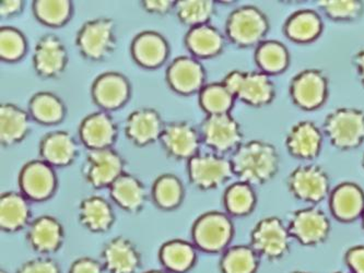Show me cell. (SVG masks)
I'll return each mask as SVG.
<instances>
[{
    "instance_id": "obj_23",
    "label": "cell",
    "mask_w": 364,
    "mask_h": 273,
    "mask_svg": "<svg viewBox=\"0 0 364 273\" xmlns=\"http://www.w3.org/2000/svg\"><path fill=\"white\" fill-rule=\"evenodd\" d=\"M101 260L107 272L135 273L139 269L141 256L132 240L117 236L105 244Z\"/></svg>"
},
{
    "instance_id": "obj_22",
    "label": "cell",
    "mask_w": 364,
    "mask_h": 273,
    "mask_svg": "<svg viewBox=\"0 0 364 273\" xmlns=\"http://www.w3.org/2000/svg\"><path fill=\"white\" fill-rule=\"evenodd\" d=\"M28 246L38 254H53L60 250L65 238L60 220L52 215H41L28 224L26 230Z\"/></svg>"
},
{
    "instance_id": "obj_28",
    "label": "cell",
    "mask_w": 364,
    "mask_h": 273,
    "mask_svg": "<svg viewBox=\"0 0 364 273\" xmlns=\"http://www.w3.org/2000/svg\"><path fill=\"white\" fill-rule=\"evenodd\" d=\"M184 42L187 50L197 59L217 56L223 52L225 44L223 34L209 23L189 28Z\"/></svg>"
},
{
    "instance_id": "obj_5",
    "label": "cell",
    "mask_w": 364,
    "mask_h": 273,
    "mask_svg": "<svg viewBox=\"0 0 364 273\" xmlns=\"http://www.w3.org/2000/svg\"><path fill=\"white\" fill-rule=\"evenodd\" d=\"M223 83L235 100L255 107L268 105L276 95L269 75L262 71L233 70L225 75Z\"/></svg>"
},
{
    "instance_id": "obj_50",
    "label": "cell",
    "mask_w": 364,
    "mask_h": 273,
    "mask_svg": "<svg viewBox=\"0 0 364 273\" xmlns=\"http://www.w3.org/2000/svg\"><path fill=\"white\" fill-rule=\"evenodd\" d=\"M146 273H168L166 272V271L162 270H151V271H147Z\"/></svg>"
},
{
    "instance_id": "obj_13",
    "label": "cell",
    "mask_w": 364,
    "mask_h": 273,
    "mask_svg": "<svg viewBox=\"0 0 364 273\" xmlns=\"http://www.w3.org/2000/svg\"><path fill=\"white\" fill-rule=\"evenodd\" d=\"M159 141L170 158L186 161L197 156L203 144L199 129L186 120L166 124Z\"/></svg>"
},
{
    "instance_id": "obj_9",
    "label": "cell",
    "mask_w": 364,
    "mask_h": 273,
    "mask_svg": "<svg viewBox=\"0 0 364 273\" xmlns=\"http://www.w3.org/2000/svg\"><path fill=\"white\" fill-rule=\"evenodd\" d=\"M187 175L195 188L205 191L219 188L235 176L230 159L213 152L189 159Z\"/></svg>"
},
{
    "instance_id": "obj_45",
    "label": "cell",
    "mask_w": 364,
    "mask_h": 273,
    "mask_svg": "<svg viewBox=\"0 0 364 273\" xmlns=\"http://www.w3.org/2000/svg\"><path fill=\"white\" fill-rule=\"evenodd\" d=\"M345 262L350 273H364V245L353 246L345 254Z\"/></svg>"
},
{
    "instance_id": "obj_10",
    "label": "cell",
    "mask_w": 364,
    "mask_h": 273,
    "mask_svg": "<svg viewBox=\"0 0 364 273\" xmlns=\"http://www.w3.org/2000/svg\"><path fill=\"white\" fill-rule=\"evenodd\" d=\"M81 171L91 187L105 188L125 172V161L114 148L88 150Z\"/></svg>"
},
{
    "instance_id": "obj_43",
    "label": "cell",
    "mask_w": 364,
    "mask_h": 273,
    "mask_svg": "<svg viewBox=\"0 0 364 273\" xmlns=\"http://www.w3.org/2000/svg\"><path fill=\"white\" fill-rule=\"evenodd\" d=\"M318 6L326 16L337 21L357 19L363 11V4L359 0H323Z\"/></svg>"
},
{
    "instance_id": "obj_53",
    "label": "cell",
    "mask_w": 364,
    "mask_h": 273,
    "mask_svg": "<svg viewBox=\"0 0 364 273\" xmlns=\"http://www.w3.org/2000/svg\"><path fill=\"white\" fill-rule=\"evenodd\" d=\"M333 273H350V272H345V271H335V272Z\"/></svg>"
},
{
    "instance_id": "obj_17",
    "label": "cell",
    "mask_w": 364,
    "mask_h": 273,
    "mask_svg": "<svg viewBox=\"0 0 364 273\" xmlns=\"http://www.w3.org/2000/svg\"><path fill=\"white\" fill-rule=\"evenodd\" d=\"M168 87L182 95L199 93L206 85V70L199 59L193 56H178L168 65L166 73Z\"/></svg>"
},
{
    "instance_id": "obj_55",
    "label": "cell",
    "mask_w": 364,
    "mask_h": 273,
    "mask_svg": "<svg viewBox=\"0 0 364 273\" xmlns=\"http://www.w3.org/2000/svg\"><path fill=\"white\" fill-rule=\"evenodd\" d=\"M0 273H7V272H5V271H1V272Z\"/></svg>"
},
{
    "instance_id": "obj_18",
    "label": "cell",
    "mask_w": 364,
    "mask_h": 273,
    "mask_svg": "<svg viewBox=\"0 0 364 273\" xmlns=\"http://www.w3.org/2000/svg\"><path fill=\"white\" fill-rule=\"evenodd\" d=\"M132 85L127 77L116 71L97 75L91 87L93 102L102 111L111 112L121 109L129 101Z\"/></svg>"
},
{
    "instance_id": "obj_42",
    "label": "cell",
    "mask_w": 364,
    "mask_h": 273,
    "mask_svg": "<svg viewBox=\"0 0 364 273\" xmlns=\"http://www.w3.org/2000/svg\"><path fill=\"white\" fill-rule=\"evenodd\" d=\"M28 41L20 30L14 26L0 28V58L3 62H19L26 56Z\"/></svg>"
},
{
    "instance_id": "obj_3",
    "label": "cell",
    "mask_w": 364,
    "mask_h": 273,
    "mask_svg": "<svg viewBox=\"0 0 364 273\" xmlns=\"http://www.w3.org/2000/svg\"><path fill=\"white\" fill-rule=\"evenodd\" d=\"M269 23L263 11L253 6L237 8L230 14L225 23V36L239 48H252L263 42Z\"/></svg>"
},
{
    "instance_id": "obj_14",
    "label": "cell",
    "mask_w": 364,
    "mask_h": 273,
    "mask_svg": "<svg viewBox=\"0 0 364 273\" xmlns=\"http://www.w3.org/2000/svg\"><path fill=\"white\" fill-rule=\"evenodd\" d=\"M55 168L43 160H32L26 163L20 171V193L28 200L46 201L52 198L57 188Z\"/></svg>"
},
{
    "instance_id": "obj_15",
    "label": "cell",
    "mask_w": 364,
    "mask_h": 273,
    "mask_svg": "<svg viewBox=\"0 0 364 273\" xmlns=\"http://www.w3.org/2000/svg\"><path fill=\"white\" fill-rule=\"evenodd\" d=\"M68 65V52L64 42L55 34L43 36L33 50V68L43 79H56Z\"/></svg>"
},
{
    "instance_id": "obj_24",
    "label": "cell",
    "mask_w": 364,
    "mask_h": 273,
    "mask_svg": "<svg viewBox=\"0 0 364 273\" xmlns=\"http://www.w3.org/2000/svg\"><path fill=\"white\" fill-rule=\"evenodd\" d=\"M130 53L135 63L146 69H156L168 60L170 46L161 33L144 31L134 38Z\"/></svg>"
},
{
    "instance_id": "obj_29",
    "label": "cell",
    "mask_w": 364,
    "mask_h": 273,
    "mask_svg": "<svg viewBox=\"0 0 364 273\" xmlns=\"http://www.w3.org/2000/svg\"><path fill=\"white\" fill-rule=\"evenodd\" d=\"M109 191L112 200L132 213L140 211L147 200V191L144 183L130 173L124 172L109 187Z\"/></svg>"
},
{
    "instance_id": "obj_27",
    "label": "cell",
    "mask_w": 364,
    "mask_h": 273,
    "mask_svg": "<svg viewBox=\"0 0 364 273\" xmlns=\"http://www.w3.org/2000/svg\"><path fill=\"white\" fill-rule=\"evenodd\" d=\"M31 116L14 103L0 105V142L9 148L26 139L31 128Z\"/></svg>"
},
{
    "instance_id": "obj_37",
    "label": "cell",
    "mask_w": 364,
    "mask_h": 273,
    "mask_svg": "<svg viewBox=\"0 0 364 273\" xmlns=\"http://www.w3.org/2000/svg\"><path fill=\"white\" fill-rule=\"evenodd\" d=\"M260 257L250 245L232 246L223 252L220 260L223 273H256Z\"/></svg>"
},
{
    "instance_id": "obj_41",
    "label": "cell",
    "mask_w": 364,
    "mask_h": 273,
    "mask_svg": "<svg viewBox=\"0 0 364 273\" xmlns=\"http://www.w3.org/2000/svg\"><path fill=\"white\" fill-rule=\"evenodd\" d=\"M174 10L181 23L192 28L209 23L215 14V3L211 0H178Z\"/></svg>"
},
{
    "instance_id": "obj_30",
    "label": "cell",
    "mask_w": 364,
    "mask_h": 273,
    "mask_svg": "<svg viewBox=\"0 0 364 273\" xmlns=\"http://www.w3.org/2000/svg\"><path fill=\"white\" fill-rule=\"evenodd\" d=\"M28 199L18 191L0 196V228L5 232H18L30 224L31 207Z\"/></svg>"
},
{
    "instance_id": "obj_25",
    "label": "cell",
    "mask_w": 364,
    "mask_h": 273,
    "mask_svg": "<svg viewBox=\"0 0 364 273\" xmlns=\"http://www.w3.org/2000/svg\"><path fill=\"white\" fill-rule=\"evenodd\" d=\"M323 134L310 120H303L291 128L287 134L289 154L300 160H314L322 149Z\"/></svg>"
},
{
    "instance_id": "obj_39",
    "label": "cell",
    "mask_w": 364,
    "mask_h": 273,
    "mask_svg": "<svg viewBox=\"0 0 364 273\" xmlns=\"http://www.w3.org/2000/svg\"><path fill=\"white\" fill-rule=\"evenodd\" d=\"M223 205L230 215L244 217L253 211L256 205V193L253 186L237 181L225 189Z\"/></svg>"
},
{
    "instance_id": "obj_47",
    "label": "cell",
    "mask_w": 364,
    "mask_h": 273,
    "mask_svg": "<svg viewBox=\"0 0 364 273\" xmlns=\"http://www.w3.org/2000/svg\"><path fill=\"white\" fill-rule=\"evenodd\" d=\"M176 1L174 0H144L141 1L142 9L154 14H166L176 9Z\"/></svg>"
},
{
    "instance_id": "obj_1",
    "label": "cell",
    "mask_w": 364,
    "mask_h": 273,
    "mask_svg": "<svg viewBox=\"0 0 364 273\" xmlns=\"http://www.w3.org/2000/svg\"><path fill=\"white\" fill-rule=\"evenodd\" d=\"M230 161L235 176L251 186L266 184L279 171L278 150L262 140L244 142L232 154Z\"/></svg>"
},
{
    "instance_id": "obj_19",
    "label": "cell",
    "mask_w": 364,
    "mask_h": 273,
    "mask_svg": "<svg viewBox=\"0 0 364 273\" xmlns=\"http://www.w3.org/2000/svg\"><path fill=\"white\" fill-rule=\"evenodd\" d=\"M79 138L87 150L113 148L119 136V128L109 112L89 114L79 126Z\"/></svg>"
},
{
    "instance_id": "obj_7",
    "label": "cell",
    "mask_w": 364,
    "mask_h": 273,
    "mask_svg": "<svg viewBox=\"0 0 364 273\" xmlns=\"http://www.w3.org/2000/svg\"><path fill=\"white\" fill-rule=\"evenodd\" d=\"M233 235L235 226L229 215L223 212H207L193 225L192 237L195 247L210 254L227 250Z\"/></svg>"
},
{
    "instance_id": "obj_40",
    "label": "cell",
    "mask_w": 364,
    "mask_h": 273,
    "mask_svg": "<svg viewBox=\"0 0 364 273\" xmlns=\"http://www.w3.org/2000/svg\"><path fill=\"white\" fill-rule=\"evenodd\" d=\"M198 95L199 105L207 115L229 114L235 106V97L223 82L209 83Z\"/></svg>"
},
{
    "instance_id": "obj_46",
    "label": "cell",
    "mask_w": 364,
    "mask_h": 273,
    "mask_svg": "<svg viewBox=\"0 0 364 273\" xmlns=\"http://www.w3.org/2000/svg\"><path fill=\"white\" fill-rule=\"evenodd\" d=\"M105 267L92 258H80L71 264L69 273H105Z\"/></svg>"
},
{
    "instance_id": "obj_35",
    "label": "cell",
    "mask_w": 364,
    "mask_h": 273,
    "mask_svg": "<svg viewBox=\"0 0 364 273\" xmlns=\"http://www.w3.org/2000/svg\"><path fill=\"white\" fill-rule=\"evenodd\" d=\"M184 185L176 175L166 173L156 177L151 188L152 200L161 210H174L184 198Z\"/></svg>"
},
{
    "instance_id": "obj_6",
    "label": "cell",
    "mask_w": 364,
    "mask_h": 273,
    "mask_svg": "<svg viewBox=\"0 0 364 273\" xmlns=\"http://www.w3.org/2000/svg\"><path fill=\"white\" fill-rule=\"evenodd\" d=\"M324 132L331 144L339 150H353L364 142V112L338 109L324 120Z\"/></svg>"
},
{
    "instance_id": "obj_12",
    "label": "cell",
    "mask_w": 364,
    "mask_h": 273,
    "mask_svg": "<svg viewBox=\"0 0 364 273\" xmlns=\"http://www.w3.org/2000/svg\"><path fill=\"white\" fill-rule=\"evenodd\" d=\"M289 191L294 198L303 203H322L328 197L329 177L321 166L302 165L289 174L287 179Z\"/></svg>"
},
{
    "instance_id": "obj_51",
    "label": "cell",
    "mask_w": 364,
    "mask_h": 273,
    "mask_svg": "<svg viewBox=\"0 0 364 273\" xmlns=\"http://www.w3.org/2000/svg\"><path fill=\"white\" fill-rule=\"evenodd\" d=\"M290 273H314V272H310V271H292V272Z\"/></svg>"
},
{
    "instance_id": "obj_16",
    "label": "cell",
    "mask_w": 364,
    "mask_h": 273,
    "mask_svg": "<svg viewBox=\"0 0 364 273\" xmlns=\"http://www.w3.org/2000/svg\"><path fill=\"white\" fill-rule=\"evenodd\" d=\"M290 95L301 109L306 111L318 109L328 95L326 75L318 69L301 71L291 81Z\"/></svg>"
},
{
    "instance_id": "obj_48",
    "label": "cell",
    "mask_w": 364,
    "mask_h": 273,
    "mask_svg": "<svg viewBox=\"0 0 364 273\" xmlns=\"http://www.w3.org/2000/svg\"><path fill=\"white\" fill-rule=\"evenodd\" d=\"M23 5L21 0H3L0 3V16L6 19L16 17L23 10Z\"/></svg>"
},
{
    "instance_id": "obj_36",
    "label": "cell",
    "mask_w": 364,
    "mask_h": 273,
    "mask_svg": "<svg viewBox=\"0 0 364 273\" xmlns=\"http://www.w3.org/2000/svg\"><path fill=\"white\" fill-rule=\"evenodd\" d=\"M34 17L40 23L60 28L68 23L74 14L70 0H36L32 4Z\"/></svg>"
},
{
    "instance_id": "obj_21",
    "label": "cell",
    "mask_w": 364,
    "mask_h": 273,
    "mask_svg": "<svg viewBox=\"0 0 364 273\" xmlns=\"http://www.w3.org/2000/svg\"><path fill=\"white\" fill-rule=\"evenodd\" d=\"M38 152L41 160L52 165L53 168H66L76 161L79 148L70 132L56 130L43 136Z\"/></svg>"
},
{
    "instance_id": "obj_2",
    "label": "cell",
    "mask_w": 364,
    "mask_h": 273,
    "mask_svg": "<svg viewBox=\"0 0 364 273\" xmlns=\"http://www.w3.org/2000/svg\"><path fill=\"white\" fill-rule=\"evenodd\" d=\"M76 46L79 54L87 60L103 62L115 50V22L107 17L85 22L77 33Z\"/></svg>"
},
{
    "instance_id": "obj_11",
    "label": "cell",
    "mask_w": 364,
    "mask_h": 273,
    "mask_svg": "<svg viewBox=\"0 0 364 273\" xmlns=\"http://www.w3.org/2000/svg\"><path fill=\"white\" fill-rule=\"evenodd\" d=\"M287 226L291 237L308 247L323 244L328 238L331 229L326 213L316 207L296 210L289 218Z\"/></svg>"
},
{
    "instance_id": "obj_33",
    "label": "cell",
    "mask_w": 364,
    "mask_h": 273,
    "mask_svg": "<svg viewBox=\"0 0 364 273\" xmlns=\"http://www.w3.org/2000/svg\"><path fill=\"white\" fill-rule=\"evenodd\" d=\"M323 30L319 14L313 10H301L290 16L284 24V32L291 41L310 43L316 40Z\"/></svg>"
},
{
    "instance_id": "obj_31",
    "label": "cell",
    "mask_w": 364,
    "mask_h": 273,
    "mask_svg": "<svg viewBox=\"0 0 364 273\" xmlns=\"http://www.w3.org/2000/svg\"><path fill=\"white\" fill-rule=\"evenodd\" d=\"M79 221L93 233L109 231L115 221L111 203L100 196H90L79 205Z\"/></svg>"
},
{
    "instance_id": "obj_8",
    "label": "cell",
    "mask_w": 364,
    "mask_h": 273,
    "mask_svg": "<svg viewBox=\"0 0 364 273\" xmlns=\"http://www.w3.org/2000/svg\"><path fill=\"white\" fill-rule=\"evenodd\" d=\"M199 132L203 144L220 156L233 154L243 140L241 126L230 113L207 115L199 126Z\"/></svg>"
},
{
    "instance_id": "obj_44",
    "label": "cell",
    "mask_w": 364,
    "mask_h": 273,
    "mask_svg": "<svg viewBox=\"0 0 364 273\" xmlns=\"http://www.w3.org/2000/svg\"><path fill=\"white\" fill-rule=\"evenodd\" d=\"M17 273H60V269L55 260L41 257L24 262Z\"/></svg>"
},
{
    "instance_id": "obj_4",
    "label": "cell",
    "mask_w": 364,
    "mask_h": 273,
    "mask_svg": "<svg viewBox=\"0 0 364 273\" xmlns=\"http://www.w3.org/2000/svg\"><path fill=\"white\" fill-rule=\"evenodd\" d=\"M291 235L288 226L280 218L266 217L254 226L251 246L260 259L278 262L290 252Z\"/></svg>"
},
{
    "instance_id": "obj_32",
    "label": "cell",
    "mask_w": 364,
    "mask_h": 273,
    "mask_svg": "<svg viewBox=\"0 0 364 273\" xmlns=\"http://www.w3.org/2000/svg\"><path fill=\"white\" fill-rule=\"evenodd\" d=\"M28 112L36 123L52 126L62 123L67 109L58 95L48 91H41L32 95L28 101Z\"/></svg>"
},
{
    "instance_id": "obj_26",
    "label": "cell",
    "mask_w": 364,
    "mask_h": 273,
    "mask_svg": "<svg viewBox=\"0 0 364 273\" xmlns=\"http://www.w3.org/2000/svg\"><path fill=\"white\" fill-rule=\"evenodd\" d=\"M331 213L338 221L349 223L362 217L364 211V191L355 183H341L329 197Z\"/></svg>"
},
{
    "instance_id": "obj_49",
    "label": "cell",
    "mask_w": 364,
    "mask_h": 273,
    "mask_svg": "<svg viewBox=\"0 0 364 273\" xmlns=\"http://www.w3.org/2000/svg\"><path fill=\"white\" fill-rule=\"evenodd\" d=\"M353 64L357 68L358 75H359L360 80L364 87V50H360L353 57Z\"/></svg>"
},
{
    "instance_id": "obj_20",
    "label": "cell",
    "mask_w": 364,
    "mask_h": 273,
    "mask_svg": "<svg viewBox=\"0 0 364 273\" xmlns=\"http://www.w3.org/2000/svg\"><path fill=\"white\" fill-rule=\"evenodd\" d=\"M164 125L161 115L154 109H138L125 120L126 138L137 146H146L159 141Z\"/></svg>"
},
{
    "instance_id": "obj_34",
    "label": "cell",
    "mask_w": 364,
    "mask_h": 273,
    "mask_svg": "<svg viewBox=\"0 0 364 273\" xmlns=\"http://www.w3.org/2000/svg\"><path fill=\"white\" fill-rule=\"evenodd\" d=\"M159 256L166 270L184 273L196 262V248L186 240H173L162 245Z\"/></svg>"
},
{
    "instance_id": "obj_52",
    "label": "cell",
    "mask_w": 364,
    "mask_h": 273,
    "mask_svg": "<svg viewBox=\"0 0 364 273\" xmlns=\"http://www.w3.org/2000/svg\"><path fill=\"white\" fill-rule=\"evenodd\" d=\"M361 220H362V228H363V230H364V211H363V215H362Z\"/></svg>"
},
{
    "instance_id": "obj_38",
    "label": "cell",
    "mask_w": 364,
    "mask_h": 273,
    "mask_svg": "<svg viewBox=\"0 0 364 273\" xmlns=\"http://www.w3.org/2000/svg\"><path fill=\"white\" fill-rule=\"evenodd\" d=\"M289 59L286 46L277 41L260 43L255 53L256 64L266 75H278L286 70Z\"/></svg>"
},
{
    "instance_id": "obj_54",
    "label": "cell",
    "mask_w": 364,
    "mask_h": 273,
    "mask_svg": "<svg viewBox=\"0 0 364 273\" xmlns=\"http://www.w3.org/2000/svg\"><path fill=\"white\" fill-rule=\"evenodd\" d=\"M362 166H363V168H364V154H363V159H362Z\"/></svg>"
}]
</instances>
